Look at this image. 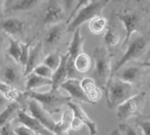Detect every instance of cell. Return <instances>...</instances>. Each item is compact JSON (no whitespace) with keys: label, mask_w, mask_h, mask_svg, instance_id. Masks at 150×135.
<instances>
[{"label":"cell","mask_w":150,"mask_h":135,"mask_svg":"<svg viewBox=\"0 0 150 135\" xmlns=\"http://www.w3.org/2000/svg\"><path fill=\"white\" fill-rule=\"evenodd\" d=\"M94 75L98 85L105 90L112 78V56L106 47H97L93 50Z\"/></svg>","instance_id":"cell-2"},{"label":"cell","mask_w":150,"mask_h":135,"mask_svg":"<svg viewBox=\"0 0 150 135\" xmlns=\"http://www.w3.org/2000/svg\"><path fill=\"white\" fill-rule=\"evenodd\" d=\"M119 130L121 135H143L138 126L136 128L132 127L131 125L127 124L126 122H121L119 127Z\"/></svg>","instance_id":"cell-30"},{"label":"cell","mask_w":150,"mask_h":135,"mask_svg":"<svg viewBox=\"0 0 150 135\" xmlns=\"http://www.w3.org/2000/svg\"><path fill=\"white\" fill-rule=\"evenodd\" d=\"M107 23L108 22L105 17L101 16V15L96 16L91 20H90V23H89L90 31L93 34L99 35L106 30Z\"/></svg>","instance_id":"cell-24"},{"label":"cell","mask_w":150,"mask_h":135,"mask_svg":"<svg viewBox=\"0 0 150 135\" xmlns=\"http://www.w3.org/2000/svg\"><path fill=\"white\" fill-rule=\"evenodd\" d=\"M104 40H105V43L107 47H114L118 46V44L120 43V34L112 27L109 26L105 31Z\"/></svg>","instance_id":"cell-26"},{"label":"cell","mask_w":150,"mask_h":135,"mask_svg":"<svg viewBox=\"0 0 150 135\" xmlns=\"http://www.w3.org/2000/svg\"><path fill=\"white\" fill-rule=\"evenodd\" d=\"M109 135H121L120 134V130H119V128H117V129H114L111 134Z\"/></svg>","instance_id":"cell-42"},{"label":"cell","mask_w":150,"mask_h":135,"mask_svg":"<svg viewBox=\"0 0 150 135\" xmlns=\"http://www.w3.org/2000/svg\"><path fill=\"white\" fill-rule=\"evenodd\" d=\"M60 88H62V90L67 91L69 96L71 98L76 99L80 102H83V103L90 104V101H89L83 89L82 88L81 81L78 80L77 78H68L61 85Z\"/></svg>","instance_id":"cell-11"},{"label":"cell","mask_w":150,"mask_h":135,"mask_svg":"<svg viewBox=\"0 0 150 135\" xmlns=\"http://www.w3.org/2000/svg\"><path fill=\"white\" fill-rule=\"evenodd\" d=\"M137 1H138V2H141V0H137Z\"/></svg>","instance_id":"cell-48"},{"label":"cell","mask_w":150,"mask_h":135,"mask_svg":"<svg viewBox=\"0 0 150 135\" xmlns=\"http://www.w3.org/2000/svg\"><path fill=\"white\" fill-rule=\"evenodd\" d=\"M147 66H148V68H149V72H150V63H148V64H146Z\"/></svg>","instance_id":"cell-47"},{"label":"cell","mask_w":150,"mask_h":135,"mask_svg":"<svg viewBox=\"0 0 150 135\" xmlns=\"http://www.w3.org/2000/svg\"><path fill=\"white\" fill-rule=\"evenodd\" d=\"M24 26L25 25L23 21L17 18H10L8 19H5L1 24L2 29L8 34L13 36L21 33L24 30Z\"/></svg>","instance_id":"cell-19"},{"label":"cell","mask_w":150,"mask_h":135,"mask_svg":"<svg viewBox=\"0 0 150 135\" xmlns=\"http://www.w3.org/2000/svg\"><path fill=\"white\" fill-rule=\"evenodd\" d=\"M66 11L58 0H50L47 5L43 16V22L46 25L61 23L65 18Z\"/></svg>","instance_id":"cell-9"},{"label":"cell","mask_w":150,"mask_h":135,"mask_svg":"<svg viewBox=\"0 0 150 135\" xmlns=\"http://www.w3.org/2000/svg\"><path fill=\"white\" fill-rule=\"evenodd\" d=\"M74 64L78 73L86 74L92 69L93 60L88 54H85L84 52H83L75 58Z\"/></svg>","instance_id":"cell-20"},{"label":"cell","mask_w":150,"mask_h":135,"mask_svg":"<svg viewBox=\"0 0 150 135\" xmlns=\"http://www.w3.org/2000/svg\"><path fill=\"white\" fill-rule=\"evenodd\" d=\"M34 74L38 75V76H40L42 77H45V78H48V79H52V76H53V73L54 71L49 68L47 67V65L41 63V64H39L37 65L33 71Z\"/></svg>","instance_id":"cell-31"},{"label":"cell","mask_w":150,"mask_h":135,"mask_svg":"<svg viewBox=\"0 0 150 135\" xmlns=\"http://www.w3.org/2000/svg\"><path fill=\"white\" fill-rule=\"evenodd\" d=\"M64 31H65V25L62 22L52 25V26L47 30L45 35V38H44L45 44L47 46L56 45L61 40Z\"/></svg>","instance_id":"cell-16"},{"label":"cell","mask_w":150,"mask_h":135,"mask_svg":"<svg viewBox=\"0 0 150 135\" xmlns=\"http://www.w3.org/2000/svg\"><path fill=\"white\" fill-rule=\"evenodd\" d=\"M113 2H117V3H119V2H122L123 0H112Z\"/></svg>","instance_id":"cell-46"},{"label":"cell","mask_w":150,"mask_h":135,"mask_svg":"<svg viewBox=\"0 0 150 135\" xmlns=\"http://www.w3.org/2000/svg\"><path fill=\"white\" fill-rule=\"evenodd\" d=\"M30 49H31L30 43H21V54H20V59H19L18 63L21 64L23 69L25 68L27 62V60L30 54Z\"/></svg>","instance_id":"cell-32"},{"label":"cell","mask_w":150,"mask_h":135,"mask_svg":"<svg viewBox=\"0 0 150 135\" xmlns=\"http://www.w3.org/2000/svg\"><path fill=\"white\" fill-rule=\"evenodd\" d=\"M143 135H150V120L140 121L137 125Z\"/></svg>","instance_id":"cell-38"},{"label":"cell","mask_w":150,"mask_h":135,"mask_svg":"<svg viewBox=\"0 0 150 135\" xmlns=\"http://www.w3.org/2000/svg\"><path fill=\"white\" fill-rule=\"evenodd\" d=\"M61 60H62V55L58 54L57 53H52L44 58L42 63L49 67L53 71H54L60 65Z\"/></svg>","instance_id":"cell-28"},{"label":"cell","mask_w":150,"mask_h":135,"mask_svg":"<svg viewBox=\"0 0 150 135\" xmlns=\"http://www.w3.org/2000/svg\"><path fill=\"white\" fill-rule=\"evenodd\" d=\"M72 118L73 113L70 109L63 112L62 119L57 122L55 135H65L71 129Z\"/></svg>","instance_id":"cell-21"},{"label":"cell","mask_w":150,"mask_h":135,"mask_svg":"<svg viewBox=\"0 0 150 135\" xmlns=\"http://www.w3.org/2000/svg\"><path fill=\"white\" fill-rule=\"evenodd\" d=\"M52 87V80L48 78L42 77L40 76H38L32 72L28 76H26V81H25V90L26 91H33L35 90H38L40 88L43 87Z\"/></svg>","instance_id":"cell-15"},{"label":"cell","mask_w":150,"mask_h":135,"mask_svg":"<svg viewBox=\"0 0 150 135\" xmlns=\"http://www.w3.org/2000/svg\"><path fill=\"white\" fill-rule=\"evenodd\" d=\"M91 0H78V2H77V4H76V5L75 6V8H74V10L72 11V12L70 13V15L69 16V18H68V19H67V24L72 19V18L74 17V15L76 13V11L81 8V7H83V5H85V4H87L88 3H90Z\"/></svg>","instance_id":"cell-37"},{"label":"cell","mask_w":150,"mask_h":135,"mask_svg":"<svg viewBox=\"0 0 150 135\" xmlns=\"http://www.w3.org/2000/svg\"><path fill=\"white\" fill-rule=\"evenodd\" d=\"M4 78L5 80V83L9 84H15L18 80V73L17 69L13 67L8 66L5 67L4 70Z\"/></svg>","instance_id":"cell-29"},{"label":"cell","mask_w":150,"mask_h":135,"mask_svg":"<svg viewBox=\"0 0 150 135\" xmlns=\"http://www.w3.org/2000/svg\"><path fill=\"white\" fill-rule=\"evenodd\" d=\"M67 105L72 111L73 115L75 117H76L77 119H79L82 121V123L88 127L90 134L97 135V134H98V127H97L96 122L93 121L88 116V114L85 112V111L82 108V106L78 103L73 102V101L70 100V101H69L67 103Z\"/></svg>","instance_id":"cell-12"},{"label":"cell","mask_w":150,"mask_h":135,"mask_svg":"<svg viewBox=\"0 0 150 135\" xmlns=\"http://www.w3.org/2000/svg\"><path fill=\"white\" fill-rule=\"evenodd\" d=\"M83 43H84V37L82 36L80 27L76 28L74 31V34L71 40V42L69 44V49H68V55L69 58L75 60V58L83 52Z\"/></svg>","instance_id":"cell-14"},{"label":"cell","mask_w":150,"mask_h":135,"mask_svg":"<svg viewBox=\"0 0 150 135\" xmlns=\"http://www.w3.org/2000/svg\"><path fill=\"white\" fill-rule=\"evenodd\" d=\"M3 47H4V38L0 35V53L3 49Z\"/></svg>","instance_id":"cell-43"},{"label":"cell","mask_w":150,"mask_h":135,"mask_svg":"<svg viewBox=\"0 0 150 135\" xmlns=\"http://www.w3.org/2000/svg\"><path fill=\"white\" fill-rule=\"evenodd\" d=\"M21 109V105L18 102H10L9 105L0 112V129L9 124L11 120L18 114V112Z\"/></svg>","instance_id":"cell-18"},{"label":"cell","mask_w":150,"mask_h":135,"mask_svg":"<svg viewBox=\"0 0 150 135\" xmlns=\"http://www.w3.org/2000/svg\"><path fill=\"white\" fill-rule=\"evenodd\" d=\"M81 85H82V88L83 89L86 96H87V93H89L94 88L98 86V83H96V81L94 79H92L91 77H84L83 79H82L81 80Z\"/></svg>","instance_id":"cell-34"},{"label":"cell","mask_w":150,"mask_h":135,"mask_svg":"<svg viewBox=\"0 0 150 135\" xmlns=\"http://www.w3.org/2000/svg\"><path fill=\"white\" fill-rule=\"evenodd\" d=\"M18 119L22 125L32 129L38 135H54L53 132L47 129L43 124H41L36 118H34L32 114L26 113L23 110H19L18 112Z\"/></svg>","instance_id":"cell-10"},{"label":"cell","mask_w":150,"mask_h":135,"mask_svg":"<svg viewBox=\"0 0 150 135\" xmlns=\"http://www.w3.org/2000/svg\"><path fill=\"white\" fill-rule=\"evenodd\" d=\"M84 125L82 123V121L73 115L72 121H71V129L74 130V131H79L80 129H82V127Z\"/></svg>","instance_id":"cell-39"},{"label":"cell","mask_w":150,"mask_h":135,"mask_svg":"<svg viewBox=\"0 0 150 135\" xmlns=\"http://www.w3.org/2000/svg\"><path fill=\"white\" fill-rule=\"evenodd\" d=\"M87 98L90 101V104L94 105L98 103L102 98V89L99 86H97L89 93H87Z\"/></svg>","instance_id":"cell-33"},{"label":"cell","mask_w":150,"mask_h":135,"mask_svg":"<svg viewBox=\"0 0 150 135\" xmlns=\"http://www.w3.org/2000/svg\"><path fill=\"white\" fill-rule=\"evenodd\" d=\"M0 93L4 95L10 102H14V101L18 102L19 98H21L23 95L16 88L12 87L11 84L3 81H0Z\"/></svg>","instance_id":"cell-22"},{"label":"cell","mask_w":150,"mask_h":135,"mask_svg":"<svg viewBox=\"0 0 150 135\" xmlns=\"http://www.w3.org/2000/svg\"><path fill=\"white\" fill-rule=\"evenodd\" d=\"M67 58L68 54L62 55L61 63L58 68L54 71L52 76V90H58L61 85L69 78L68 70H67Z\"/></svg>","instance_id":"cell-13"},{"label":"cell","mask_w":150,"mask_h":135,"mask_svg":"<svg viewBox=\"0 0 150 135\" xmlns=\"http://www.w3.org/2000/svg\"><path fill=\"white\" fill-rule=\"evenodd\" d=\"M15 0H6V2H5V6L7 7L8 5H10L12 2H14Z\"/></svg>","instance_id":"cell-44"},{"label":"cell","mask_w":150,"mask_h":135,"mask_svg":"<svg viewBox=\"0 0 150 135\" xmlns=\"http://www.w3.org/2000/svg\"><path fill=\"white\" fill-rule=\"evenodd\" d=\"M140 73H141V69L139 67L130 66V67L123 69V71L118 77L122 79L125 82H127V83L133 84L134 83H135L137 81V79L140 76Z\"/></svg>","instance_id":"cell-25"},{"label":"cell","mask_w":150,"mask_h":135,"mask_svg":"<svg viewBox=\"0 0 150 135\" xmlns=\"http://www.w3.org/2000/svg\"><path fill=\"white\" fill-rule=\"evenodd\" d=\"M146 102V93H136L116 109L117 118L120 122H126L132 117H134L142 112Z\"/></svg>","instance_id":"cell-5"},{"label":"cell","mask_w":150,"mask_h":135,"mask_svg":"<svg viewBox=\"0 0 150 135\" xmlns=\"http://www.w3.org/2000/svg\"><path fill=\"white\" fill-rule=\"evenodd\" d=\"M28 96L30 98H33L41 104L45 109H57L62 105L67 104L69 101L71 100V98L69 96H64L59 93L58 90L52 89L46 92H38L35 90L28 91Z\"/></svg>","instance_id":"cell-6"},{"label":"cell","mask_w":150,"mask_h":135,"mask_svg":"<svg viewBox=\"0 0 150 135\" xmlns=\"http://www.w3.org/2000/svg\"><path fill=\"white\" fill-rule=\"evenodd\" d=\"M108 2L109 0H91L90 3L81 7L72 19L67 24V31L74 32L83 24L91 20L96 16L100 15L102 11L108 4Z\"/></svg>","instance_id":"cell-3"},{"label":"cell","mask_w":150,"mask_h":135,"mask_svg":"<svg viewBox=\"0 0 150 135\" xmlns=\"http://www.w3.org/2000/svg\"><path fill=\"white\" fill-rule=\"evenodd\" d=\"M42 0H15L6 7L7 11H24L34 8Z\"/></svg>","instance_id":"cell-23"},{"label":"cell","mask_w":150,"mask_h":135,"mask_svg":"<svg viewBox=\"0 0 150 135\" xmlns=\"http://www.w3.org/2000/svg\"><path fill=\"white\" fill-rule=\"evenodd\" d=\"M42 54V47L40 43H38L37 45H35L33 47H31L30 49V54L27 60V62L25 66L24 69V76H28L29 74H31L34 68L39 65V61L40 58Z\"/></svg>","instance_id":"cell-17"},{"label":"cell","mask_w":150,"mask_h":135,"mask_svg":"<svg viewBox=\"0 0 150 135\" xmlns=\"http://www.w3.org/2000/svg\"><path fill=\"white\" fill-rule=\"evenodd\" d=\"M28 109L30 114L36 118L41 124H43L47 129H49L55 135L57 122L53 119V118L48 113V111H47L41 104L33 98H30L28 101Z\"/></svg>","instance_id":"cell-7"},{"label":"cell","mask_w":150,"mask_h":135,"mask_svg":"<svg viewBox=\"0 0 150 135\" xmlns=\"http://www.w3.org/2000/svg\"><path fill=\"white\" fill-rule=\"evenodd\" d=\"M78 0H62V5L63 8L66 11V13L69 14V16L70 15V13L72 12V11L74 10L75 6L76 5Z\"/></svg>","instance_id":"cell-36"},{"label":"cell","mask_w":150,"mask_h":135,"mask_svg":"<svg viewBox=\"0 0 150 135\" xmlns=\"http://www.w3.org/2000/svg\"><path fill=\"white\" fill-rule=\"evenodd\" d=\"M0 135H16V134L14 133V130L11 126V123L7 124L6 126H4L3 128L0 129Z\"/></svg>","instance_id":"cell-40"},{"label":"cell","mask_w":150,"mask_h":135,"mask_svg":"<svg viewBox=\"0 0 150 135\" xmlns=\"http://www.w3.org/2000/svg\"><path fill=\"white\" fill-rule=\"evenodd\" d=\"M3 4H4V1H3V0H0V9L2 8V6H3Z\"/></svg>","instance_id":"cell-45"},{"label":"cell","mask_w":150,"mask_h":135,"mask_svg":"<svg viewBox=\"0 0 150 135\" xmlns=\"http://www.w3.org/2000/svg\"><path fill=\"white\" fill-rule=\"evenodd\" d=\"M10 101L4 96L0 93V112L9 105Z\"/></svg>","instance_id":"cell-41"},{"label":"cell","mask_w":150,"mask_h":135,"mask_svg":"<svg viewBox=\"0 0 150 135\" xmlns=\"http://www.w3.org/2000/svg\"><path fill=\"white\" fill-rule=\"evenodd\" d=\"M134 94L136 93L134 91L132 83L125 82L118 76H112L105 88L107 106L111 110L117 109L119 105Z\"/></svg>","instance_id":"cell-1"},{"label":"cell","mask_w":150,"mask_h":135,"mask_svg":"<svg viewBox=\"0 0 150 135\" xmlns=\"http://www.w3.org/2000/svg\"><path fill=\"white\" fill-rule=\"evenodd\" d=\"M20 54H21V43L16 40L10 39L9 40V47H8V54L16 62H19Z\"/></svg>","instance_id":"cell-27"},{"label":"cell","mask_w":150,"mask_h":135,"mask_svg":"<svg viewBox=\"0 0 150 135\" xmlns=\"http://www.w3.org/2000/svg\"><path fill=\"white\" fill-rule=\"evenodd\" d=\"M13 130H14V133L16 134V135H38L32 129H30L29 127H27L22 124L20 126L15 127Z\"/></svg>","instance_id":"cell-35"},{"label":"cell","mask_w":150,"mask_h":135,"mask_svg":"<svg viewBox=\"0 0 150 135\" xmlns=\"http://www.w3.org/2000/svg\"><path fill=\"white\" fill-rule=\"evenodd\" d=\"M148 47H149V40L144 36L136 37V39L130 41V43H128V46L127 47L125 54L112 66V77L114 76V75L118 71H120L127 63L142 57L146 53Z\"/></svg>","instance_id":"cell-4"},{"label":"cell","mask_w":150,"mask_h":135,"mask_svg":"<svg viewBox=\"0 0 150 135\" xmlns=\"http://www.w3.org/2000/svg\"><path fill=\"white\" fill-rule=\"evenodd\" d=\"M118 18L122 23L125 29V40L123 46L129 43L131 37L136 33L140 26V18L134 12H124L118 15Z\"/></svg>","instance_id":"cell-8"}]
</instances>
